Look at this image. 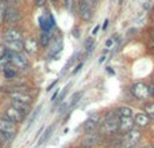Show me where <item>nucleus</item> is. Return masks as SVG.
<instances>
[{
	"instance_id": "32",
	"label": "nucleus",
	"mask_w": 154,
	"mask_h": 148,
	"mask_svg": "<svg viewBox=\"0 0 154 148\" xmlns=\"http://www.w3.org/2000/svg\"><path fill=\"white\" fill-rule=\"evenodd\" d=\"M0 2H3L5 4V3H8V4H14V3H16L18 0H0Z\"/></svg>"
},
{
	"instance_id": "27",
	"label": "nucleus",
	"mask_w": 154,
	"mask_h": 148,
	"mask_svg": "<svg viewBox=\"0 0 154 148\" xmlns=\"http://www.w3.org/2000/svg\"><path fill=\"white\" fill-rule=\"evenodd\" d=\"M68 88H69V86H66V87H65V88H64V91H62L61 94H60V97H58V101H57V102H58V103H61V102H62V99H64V98H65V95H66V91H68Z\"/></svg>"
},
{
	"instance_id": "22",
	"label": "nucleus",
	"mask_w": 154,
	"mask_h": 148,
	"mask_svg": "<svg viewBox=\"0 0 154 148\" xmlns=\"http://www.w3.org/2000/svg\"><path fill=\"white\" fill-rule=\"evenodd\" d=\"M51 132H53V127H49L48 129L45 130V133H43V136H42V137L39 139V146H42V144H45L46 141H48V139L50 137Z\"/></svg>"
},
{
	"instance_id": "12",
	"label": "nucleus",
	"mask_w": 154,
	"mask_h": 148,
	"mask_svg": "<svg viewBox=\"0 0 154 148\" xmlns=\"http://www.w3.org/2000/svg\"><path fill=\"white\" fill-rule=\"evenodd\" d=\"M4 42H14V41H22V33L18 29H8L3 34Z\"/></svg>"
},
{
	"instance_id": "15",
	"label": "nucleus",
	"mask_w": 154,
	"mask_h": 148,
	"mask_svg": "<svg viewBox=\"0 0 154 148\" xmlns=\"http://www.w3.org/2000/svg\"><path fill=\"white\" fill-rule=\"evenodd\" d=\"M11 106L15 108L18 111H20L24 117H26L27 114L30 113V110H31L30 105H27V103H22V102H15V101H11Z\"/></svg>"
},
{
	"instance_id": "31",
	"label": "nucleus",
	"mask_w": 154,
	"mask_h": 148,
	"mask_svg": "<svg viewBox=\"0 0 154 148\" xmlns=\"http://www.w3.org/2000/svg\"><path fill=\"white\" fill-rule=\"evenodd\" d=\"M81 67H82V64H81V63H80V64H79V65H76L75 71H73V75H75V73H77V72H79V71H80V69H81Z\"/></svg>"
},
{
	"instance_id": "36",
	"label": "nucleus",
	"mask_w": 154,
	"mask_h": 148,
	"mask_svg": "<svg viewBox=\"0 0 154 148\" xmlns=\"http://www.w3.org/2000/svg\"><path fill=\"white\" fill-rule=\"evenodd\" d=\"M73 148H87V147H82V146H79V147H73Z\"/></svg>"
},
{
	"instance_id": "28",
	"label": "nucleus",
	"mask_w": 154,
	"mask_h": 148,
	"mask_svg": "<svg viewBox=\"0 0 154 148\" xmlns=\"http://www.w3.org/2000/svg\"><path fill=\"white\" fill-rule=\"evenodd\" d=\"M35 4H37V7H43L46 4V0H35Z\"/></svg>"
},
{
	"instance_id": "19",
	"label": "nucleus",
	"mask_w": 154,
	"mask_h": 148,
	"mask_svg": "<svg viewBox=\"0 0 154 148\" xmlns=\"http://www.w3.org/2000/svg\"><path fill=\"white\" fill-rule=\"evenodd\" d=\"M143 110H145V114L150 120H154V102H146L143 106Z\"/></svg>"
},
{
	"instance_id": "20",
	"label": "nucleus",
	"mask_w": 154,
	"mask_h": 148,
	"mask_svg": "<svg viewBox=\"0 0 154 148\" xmlns=\"http://www.w3.org/2000/svg\"><path fill=\"white\" fill-rule=\"evenodd\" d=\"M39 41H41V46L42 48H48L49 43H50V35H49V33H45V31L41 33Z\"/></svg>"
},
{
	"instance_id": "11",
	"label": "nucleus",
	"mask_w": 154,
	"mask_h": 148,
	"mask_svg": "<svg viewBox=\"0 0 154 148\" xmlns=\"http://www.w3.org/2000/svg\"><path fill=\"white\" fill-rule=\"evenodd\" d=\"M10 98H11V101L27 103V105H30V102L32 101L31 95L27 94V92H24V91H12V92H10Z\"/></svg>"
},
{
	"instance_id": "8",
	"label": "nucleus",
	"mask_w": 154,
	"mask_h": 148,
	"mask_svg": "<svg viewBox=\"0 0 154 148\" xmlns=\"http://www.w3.org/2000/svg\"><path fill=\"white\" fill-rule=\"evenodd\" d=\"M100 140H101V136L96 132H91V133H87V135L82 137L81 140V144L82 147H87V148H92V147H96L100 144Z\"/></svg>"
},
{
	"instance_id": "41",
	"label": "nucleus",
	"mask_w": 154,
	"mask_h": 148,
	"mask_svg": "<svg viewBox=\"0 0 154 148\" xmlns=\"http://www.w3.org/2000/svg\"><path fill=\"white\" fill-rule=\"evenodd\" d=\"M153 21H154V14H153Z\"/></svg>"
},
{
	"instance_id": "30",
	"label": "nucleus",
	"mask_w": 154,
	"mask_h": 148,
	"mask_svg": "<svg viewBox=\"0 0 154 148\" xmlns=\"http://www.w3.org/2000/svg\"><path fill=\"white\" fill-rule=\"evenodd\" d=\"M114 41H115V38H109V40L106 42V46H107V48H111V45L114 43Z\"/></svg>"
},
{
	"instance_id": "37",
	"label": "nucleus",
	"mask_w": 154,
	"mask_h": 148,
	"mask_svg": "<svg viewBox=\"0 0 154 148\" xmlns=\"http://www.w3.org/2000/svg\"><path fill=\"white\" fill-rule=\"evenodd\" d=\"M150 45H152V46H153V48H154V40L152 41V42H150Z\"/></svg>"
},
{
	"instance_id": "9",
	"label": "nucleus",
	"mask_w": 154,
	"mask_h": 148,
	"mask_svg": "<svg viewBox=\"0 0 154 148\" xmlns=\"http://www.w3.org/2000/svg\"><path fill=\"white\" fill-rule=\"evenodd\" d=\"M0 132L10 139L11 136H14V133L16 132V127L12 122L8 121V120H5L4 117H0Z\"/></svg>"
},
{
	"instance_id": "16",
	"label": "nucleus",
	"mask_w": 154,
	"mask_h": 148,
	"mask_svg": "<svg viewBox=\"0 0 154 148\" xmlns=\"http://www.w3.org/2000/svg\"><path fill=\"white\" fill-rule=\"evenodd\" d=\"M7 49L11 53H20L23 50V41H14V42H5Z\"/></svg>"
},
{
	"instance_id": "7",
	"label": "nucleus",
	"mask_w": 154,
	"mask_h": 148,
	"mask_svg": "<svg viewBox=\"0 0 154 148\" xmlns=\"http://www.w3.org/2000/svg\"><path fill=\"white\" fill-rule=\"evenodd\" d=\"M77 7H79V15L82 21L88 22L92 19V14H93V10L89 4H88L85 0H79L77 3Z\"/></svg>"
},
{
	"instance_id": "35",
	"label": "nucleus",
	"mask_w": 154,
	"mask_h": 148,
	"mask_svg": "<svg viewBox=\"0 0 154 148\" xmlns=\"http://www.w3.org/2000/svg\"><path fill=\"white\" fill-rule=\"evenodd\" d=\"M150 94H152V97L154 98V87H150Z\"/></svg>"
},
{
	"instance_id": "13",
	"label": "nucleus",
	"mask_w": 154,
	"mask_h": 148,
	"mask_svg": "<svg viewBox=\"0 0 154 148\" xmlns=\"http://www.w3.org/2000/svg\"><path fill=\"white\" fill-rule=\"evenodd\" d=\"M134 129V120L133 117L130 118H119V132H122L123 135L128 133L130 130Z\"/></svg>"
},
{
	"instance_id": "2",
	"label": "nucleus",
	"mask_w": 154,
	"mask_h": 148,
	"mask_svg": "<svg viewBox=\"0 0 154 148\" xmlns=\"http://www.w3.org/2000/svg\"><path fill=\"white\" fill-rule=\"evenodd\" d=\"M131 92L135 97V99H138V101H143V99H147L149 97H152V94H150V86H147L146 83H142V82L133 84L131 86Z\"/></svg>"
},
{
	"instance_id": "29",
	"label": "nucleus",
	"mask_w": 154,
	"mask_h": 148,
	"mask_svg": "<svg viewBox=\"0 0 154 148\" xmlns=\"http://www.w3.org/2000/svg\"><path fill=\"white\" fill-rule=\"evenodd\" d=\"M85 2L88 3V4L91 5V7H92V5H96L99 3V0H85Z\"/></svg>"
},
{
	"instance_id": "33",
	"label": "nucleus",
	"mask_w": 154,
	"mask_h": 148,
	"mask_svg": "<svg viewBox=\"0 0 154 148\" xmlns=\"http://www.w3.org/2000/svg\"><path fill=\"white\" fill-rule=\"evenodd\" d=\"M104 60H106V56H101L100 59H99V63L101 64V63H104Z\"/></svg>"
},
{
	"instance_id": "14",
	"label": "nucleus",
	"mask_w": 154,
	"mask_h": 148,
	"mask_svg": "<svg viewBox=\"0 0 154 148\" xmlns=\"http://www.w3.org/2000/svg\"><path fill=\"white\" fill-rule=\"evenodd\" d=\"M149 122H150V118L145 113H137L135 116H134V125H137V127H139V128L147 127Z\"/></svg>"
},
{
	"instance_id": "43",
	"label": "nucleus",
	"mask_w": 154,
	"mask_h": 148,
	"mask_svg": "<svg viewBox=\"0 0 154 148\" xmlns=\"http://www.w3.org/2000/svg\"><path fill=\"white\" fill-rule=\"evenodd\" d=\"M133 148H134V147H133Z\"/></svg>"
},
{
	"instance_id": "6",
	"label": "nucleus",
	"mask_w": 154,
	"mask_h": 148,
	"mask_svg": "<svg viewBox=\"0 0 154 148\" xmlns=\"http://www.w3.org/2000/svg\"><path fill=\"white\" fill-rule=\"evenodd\" d=\"M11 64L15 68L19 69H29L30 67V61L23 53H12L11 56Z\"/></svg>"
},
{
	"instance_id": "38",
	"label": "nucleus",
	"mask_w": 154,
	"mask_h": 148,
	"mask_svg": "<svg viewBox=\"0 0 154 148\" xmlns=\"http://www.w3.org/2000/svg\"><path fill=\"white\" fill-rule=\"evenodd\" d=\"M51 2H53V3H54V4H57V0H51Z\"/></svg>"
},
{
	"instance_id": "23",
	"label": "nucleus",
	"mask_w": 154,
	"mask_h": 148,
	"mask_svg": "<svg viewBox=\"0 0 154 148\" xmlns=\"http://www.w3.org/2000/svg\"><path fill=\"white\" fill-rule=\"evenodd\" d=\"M15 76H16V71L15 69H12V68L10 69V67L4 68V78L5 79H14Z\"/></svg>"
},
{
	"instance_id": "21",
	"label": "nucleus",
	"mask_w": 154,
	"mask_h": 148,
	"mask_svg": "<svg viewBox=\"0 0 154 148\" xmlns=\"http://www.w3.org/2000/svg\"><path fill=\"white\" fill-rule=\"evenodd\" d=\"M81 97H82V92L81 91H77V92H75V94L72 95V98H70V101H69V108H72V106H75L77 102H79L80 99H81Z\"/></svg>"
},
{
	"instance_id": "42",
	"label": "nucleus",
	"mask_w": 154,
	"mask_h": 148,
	"mask_svg": "<svg viewBox=\"0 0 154 148\" xmlns=\"http://www.w3.org/2000/svg\"><path fill=\"white\" fill-rule=\"evenodd\" d=\"M153 82H154V76H153Z\"/></svg>"
},
{
	"instance_id": "26",
	"label": "nucleus",
	"mask_w": 154,
	"mask_h": 148,
	"mask_svg": "<svg viewBox=\"0 0 154 148\" xmlns=\"http://www.w3.org/2000/svg\"><path fill=\"white\" fill-rule=\"evenodd\" d=\"M5 4L3 2H0V24H2V22L4 21V12H5Z\"/></svg>"
},
{
	"instance_id": "25",
	"label": "nucleus",
	"mask_w": 154,
	"mask_h": 148,
	"mask_svg": "<svg viewBox=\"0 0 154 148\" xmlns=\"http://www.w3.org/2000/svg\"><path fill=\"white\" fill-rule=\"evenodd\" d=\"M93 43H95V41H93V38H92V37L87 38V41H85V50H87V53L92 52V49H93Z\"/></svg>"
},
{
	"instance_id": "3",
	"label": "nucleus",
	"mask_w": 154,
	"mask_h": 148,
	"mask_svg": "<svg viewBox=\"0 0 154 148\" xmlns=\"http://www.w3.org/2000/svg\"><path fill=\"white\" fill-rule=\"evenodd\" d=\"M142 137V133L139 132V130H130L128 133H126L125 137H123V146L126 148H133L135 147L137 144L139 143V140H141Z\"/></svg>"
},
{
	"instance_id": "1",
	"label": "nucleus",
	"mask_w": 154,
	"mask_h": 148,
	"mask_svg": "<svg viewBox=\"0 0 154 148\" xmlns=\"http://www.w3.org/2000/svg\"><path fill=\"white\" fill-rule=\"evenodd\" d=\"M119 129V117L115 111H109L104 116L101 124H99V135L100 136H112Z\"/></svg>"
},
{
	"instance_id": "18",
	"label": "nucleus",
	"mask_w": 154,
	"mask_h": 148,
	"mask_svg": "<svg viewBox=\"0 0 154 148\" xmlns=\"http://www.w3.org/2000/svg\"><path fill=\"white\" fill-rule=\"evenodd\" d=\"M23 49H26L29 53H35L37 52V42L34 38H29L26 42H23Z\"/></svg>"
},
{
	"instance_id": "24",
	"label": "nucleus",
	"mask_w": 154,
	"mask_h": 148,
	"mask_svg": "<svg viewBox=\"0 0 154 148\" xmlns=\"http://www.w3.org/2000/svg\"><path fill=\"white\" fill-rule=\"evenodd\" d=\"M122 147H123V137L114 139V140L109 143V148H122Z\"/></svg>"
},
{
	"instance_id": "34",
	"label": "nucleus",
	"mask_w": 154,
	"mask_h": 148,
	"mask_svg": "<svg viewBox=\"0 0 154 148\" xmlns=\"http://www.w3.org/2000/svg\"><path fill=\"white\" fill-rule=\"evenodd\" d=\"M107 26H108V19H106V22L103 24V29H107Z\"/></svg>"
},
{
	"instance_id": "39",
	"label": "nucleus",
	"mask_w": 154,
	"mask_h": 148,
	"mask_svg": "<svg viewBox=\"0 0 154 148\" xmlns=\"http://www.w3.org/2000/svg\"><path fill=\"white\" fill-rule=\"evenodd\" d=\"M145 148H154V147H152V146H147V147H145Z\"/></svg>"
},
{
	"instance_id": "10",
	"label": "nucleus",
	"mask_w": 154,
	"mask_h": 148,
	"mask_svg": "<svg viewBox=\"0 0 154 148\" xmlns=\"http://www.w3.org/2000/svg\"><path fill=\"white\" fill-rule=\"evenodd\" d=\"M99 122H100V114L99 113H95L84 122V130L87 133H91V132H95V129L99 127Z\"/></svg>"
},
{
	"instance_id": "40",
	"label": "nucleus",
	"mask_w": 154,
	"mask_h": 148,
	"mask_svg": "<svg viewBox=\"0 0 154 148\" xmlns=\"http://www.w3.org/2000/svg\"><path fill=\"white\" fill-rule=\"evenodd\" d=\"M119 3H120V4H122V3H123V0H119Z\"/></svg>"
},
{
	"instance_id": "17",
	"label": "nucleus",
	"mask_w": 154,
	"mask_h": 148,
	"mask_svg": "<svg viewBox=\"0 0 154 148\" xmlns=\"http://www.w3.org/2000/svg\"><path fill=\"white\" fill-rule=\"evenodd\" d=\"M115 113L119 118H130V117H133V109L128 106H120L115 110Z\"/></svg>"
},
{
	"instance_id": "4",
	"label": "nucleus",
	"mask_w": 154,
	"mask_h": 148,
	"mask_svg": "<svg viewBox=\"0 0 154 148\" xmlns=\"http://www.w3.org/2000/svg\"><path fill=\"white\" fill-rule=\"evenodd\" d=\"M20 19V12L16 7L14 5H10V7L5 8V12H4V22L5 24H15L16 22H19Z\"/></svg>"
},
{
	"instance_id": "5",
	"label": "nucleus",
	"mask_w": 154,
	"mask_h": 148,
	"mask_svg": "<svg viewBox=\"0 0 154 148\" xmlns=\"http://www.w3.org/2000/svg\"><path fill=\"white\" fill-rule=\"evenodd\" d=\"M4 117L5 120H8L10 122H12L14 125L19 124V122H22L24 120V116L20 113V111H18L15 108H12V106H10V108H7L4 110Z\"/></svg>"
}]
</instances>
